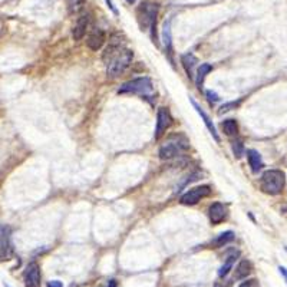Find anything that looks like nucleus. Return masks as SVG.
Returning <instances> with one entry per match:
<instances>
[{
	"instance_id": "1",
	"label": "nucleus",
	"mask_w": 287,
	"mask_h": 287,
	"mask_svg": "<svg viewBox=\"0 0 287 287\" xmlns=\"http://www.w3.org/2000/svg\"><path fill=\"white\" fill-rule=\"evenodd\" d=\"M132 59L134 52L119 43H111L102 55V60L106 65V74L109 78H116L124 74L132 63Z\"/></svg>"
},
{
	"instance_id": "2",
	"label": "nucleus",
	"mask_w": 287,
	"mask_h": 287,
	"mask_svg": "<svg viewBox=\"0 0 287 287\" xmlns=\"http://www.w3.org/2000/svg\"><path fill=\"white\" fill-rule=\"evenodd\" d=\"M190 148V144H188V139L185 138V135L183 134H175L171 135L159 148V158L164 159V161H170L174 159L180 155L188 151Z\"/></svg>"
},
{
	"instance_id": "3",
	"label": "nucleus",
	"mask_w": 287,
	"mask_h": 287,
	"mask_svg": "<svg viewBox=\"0 0 287 287\" xmlns=\"http://www.w3.org/2000/svg\"><path fill=\"white\" fill-rule=\"evenodd\" d=\"M285 185H286V175L280 170H268L261 175L260 188L268 195H279L283 191Z\"/></svg>"
},
{
	"instance_id": "4",
	"label": "nucleus",
	"mask_w": 287,
	"mask_h": 287,
	"mask_svg": "<svg viewBox=\"0 0 287 287\" xmlns=\"http://www.w3.org/2000/svg\"><path fill=\"white\" fill-rule=\"evenodd\" d=\"M157 15H158V6L145 1L142 3L138 10H136V20L141 27V30H148L151 29L153 39H155V26H157Z\"/></svg>"
},
{
	"instance_id": "5",
	"label": "nucleus",
	"mask_w": 287,
	"mask_h": 287,
	"mask_svg": "<svg viewBox=\"0 0 287 287\" xmlns=\"http://www.w3.org/2000/svg\"><path fill=\"white\" fill-rule=\"evenodd\" d=\"M154 92V86L151 79L147 77L136 78L132 80L125 82L119 89L118 94H134V95L148 96Z\"/></svg>"
},
{
	"instance_id": "6",
	"label": "nucleus",
	"mask_w": 287,
	"mask_h": 287,
	"mask_svg": "<svg viewBox=\"0 0 287 287\" xmlns=\"http://www.w3.org/2000/svg\"><path fill=\"white\" fill-rule=\"evenodd\" d=\"M210 194H211L210 185H200V187H194V188L188 190V191L185 192V194L181 197L180 203H181L183 206H195V204H198L203 198L209 197Z\"/></svg>"
},
{
	"instance_id": "7",
	"label": "nucleus",
	"mask_w": 287,
	"mask_h": 287,
	"mask_svg": "<svg viewBox=\"0 0 287 287\" xmlns=\"http://www.w3.org/2000/svg\"><path fill=\"white\" fill-rule=\"evenodd\" d=\"M172 116L168 111V108L161 106L157 112V125H155V139H159L165 131L171 127Z\"/></svg>"
},
{
	"instance_id": "8",
	"label": "nucleus",
	"mask_w": 287,
	"mask_h": 287,
	"mask_svg": "<svg viewBox=\"0 0 287 287\" xmlns=\"http://www.w3.org/2000/svg\"><path fill=\"white\" fill-rule=\"evenodd\" d=\"M25 286L26 287H40L42 286V274L38 263L32 261L27 264L25 270Z\"/></svg>"
},
{
	"instance_id": "9",
	"label": "nucleus",
	"mask_w": 287,
	"mask_h": 287,
	"mask_svg": "<svg viewBox=\"0 0 287 287\" xmlns=\"http://www.w3.org/2000/svg\"><path fill=\"white\" fill-rule=\"evenodd\" d=\"M13 254V244L10 240V230L0 229V259L9 260Z\"/></svg>"
},
{
	"instance_id": "10",
	"label": "nucleus",
	"mask_w": 287,
	"mask_h": 287,
	"mask_svg": "<svg viewBox=\"0 0 287 287\" xmlns=\"http://www.w3.org/2000/svg\"><path fill=\"white\" fill-rule=\"evenodd\" d=\"M227 207L221 203H214L211 204L209 209V217L212 226H218L221 224L226 218H227Z\"/></svg>"
},
{
	"instance_id": "11",
	"label": "nucleus",
	"mask_w": 287,
	"mask_h": 287,
	"mask_svg": "<svg viewBox=\"0 0 287 287\" xmlns=\"http://www.w3.org/2000/svg\"><path fill=\"white\" fill-rule=\"evenodd\" d=\"M105 40H106L105 32H104L102 29H99V27H95V29L91 30L89 36L86 39V45H88V48H89L91 51H95L96 52V51H99V49L104 46Z\"/></svg>"
},
{
	"instance_id": "12",
	"label": "nucleus",
	"mask_w": 287,
	"mask_h": 287,
	"mask_svg": "<svg viewBox=\"0 0 287 287\" xmlns=\"http://www.w3.org/2000/svg\"><path fill=\"white\" fill-rule=\"evenodd\" d=\"M88 27H89V15H85L83 13V15H80L78 18L77 23H75V26L72 29V36H74V39L75 40H80V39L86 35Z\"/></svg>"
},
{
	"instance_id": "13",
	"label": "nucleus",
	"mask_w": 287,
	"mask_h": 287,
	"mask_svg": "<svg viewBox=\"0 0 287 287\" xmlns=\"http://www.w3.org/2000/svg\"><path fill=\"white\" fill-rule=\"evenodd\" d=\"M190 102L192 104V106H194V109L197 111V114L201 116V119L204 121V124H206V127L209 128V131H210V134L212 135V138L217 141V142H220V136H218V134H217V130H215V127H214V124H212V121H211L210 118H209V115L206 114L204 111H203V108L192 99V98H190Z\"/></svg>"
},
{
	"instance_id": "14",
	"label": "nucleus",
	"mask_w": 287,
	"mask_h": 287,
	"mask_svg": "<svg viewBox=\"0 0 287 287\" xmlns=\"http://www.w3.org/2000/svg\"><path fill=\"white\" fill-rule=\"evenodd\" d=\"M253 271V264L249 260H241L234 270V280H244Z\"/></svg>"
},
{
	"instance_id": "15",
	"label": "nucleus",
	"mask_w": 287,
	"mask_h": 287,
	"mask_svg": "<svg viewBox=\"0 0 287 287\" xmlns=\"http://www.w3.org/2000/svg\"><path fill=\"white\" fill-rule=\"evenodd\" d=\"M247 159H249L250 168L253 172H259L263 167H264V162L261 159V155L259 151L256 150H249L247 151Z\"/></svg>"
},
{
	"instance_id": "16",
	"label": "nucleus",
	"mask_w": 287,
	"mask_h": 287,
	"mask_svg": "<svg viewBox=\"0 0 287 287\" xmlns=\"http://www.w3.org/2000/svg\"><path fill=\"white\" fill-rule=\"evenodd\" d=\"M181 63H183V66H184V69H185V72H187V77L190 78V79H192V78H194V68H195V65L198 63L197 57L194 56L192 53L183 55V56H181Z\"/></svg>"
},
{
	"instance_id": "17",
	"label": "nucleus",
	"mask_w": 287,
	"mask_h": 287,
	"mask_svg": "<svg viewBox=\"0 0 287 287\" xmlns=\"http://www.w3.org/2000/svg\"><path fill=\"white\" fill-rule=\"evenodd\" d=\"M233 240H234V233L233 231H226V233H221L217 238H214L211 241V246H212V249H220V247L227 246Z\"/></svg>"
},
{
	"instance_id": "18",
	"label": "nucleus",
	"mask_w": 287,
	"mask_h": 287,
	"mask_svg": "<svg viewBox=\"0 0 287 287\" xmlns=\"http://www.w3.org/2000/svg\"><path fill=\"white\" fill-rule=\"evenodd\" d=\"M211 71H212V66H211L210 63H201V66L197 69V77H195V83H197V86L201 89L203 88V83H204V79L206 77L210 74Z\"/></svg>"
},
{
	"instance_id": "19",
	"label": "nucleus",
	"mask_w": 287,
	"mask_h": 287,
	"mask_svg": "<svg viewBox=\"0 0 287 287\" xmlns=\"http://www.w3.org/2000/svg\"><path fill=\"white\" fill-rule=\"evenodd\" d=\"M221 130L227 136H237L238 135V124L235 119H226L221 124Z\"/></svg>"
},
{
	"instance_id": "20",
	"label": "nucleus",
	"mask_w": 287,
	"mask_h": 287,
	"mask_svg": "<svg viewBox=\"0 0 287 287\" xmlns=\"http://www.w3.org/2000/svg\"><path fill=\"white\" fill-rule=\"evenodd\" d=\"M238 253H235V254H231L227 257V260H226V263L220 267L218 270V277H226L227 274H229L230 271H231V268H233V264H234V261H235V256H237Z\"/></svg>"
},
{
	"instance_id": "21",
	"label": "nucleus",
	"mask_w": 287,
	"mask_h": 287,
	"mask_svg": "<svg viewBox=\"0 0 287 287\" xmlns=\"http://www.w3.org/2000/svg\"><path fill=\"white\" fill-rule=\"evenodd\" d=\"M162 40H164V45H165V49H167L168 55H171L172 46H171V25H170V22H168V23H165V26H164V30H162Z\"/></svg>"
},
{
	"instance_id": "22",
	"label": "nucleus",
	"mask_w": 287,
	"mask_h": 287,
	"mask_svg": "<svg viewBox=\"0 0 287 287\" xmlns=\"http://www.w3.org/2000/svg\"><path fill=\"white\" fill-rule=\"evenodd\" d=\"M233 153H234V157H237V158H241V155L244 153V145H243V141L240 139V138H235L234 141H233Z\"/></svg>"
},
{
	"instance_id": "23",
	"label": "nucleus",
	"mask_w": 287,
	"mask_h": 287,
	"mask_svg": "<svg viewBox=\"0 0 287 287\" xmlns=\"http://www.w3.org/2000/svg\"><path fill=\"white\" fill-rule=\"evenodd\" d=\"M85 1H86V0H68V4H69V10H71L72 13H75V12H79V10L82 9V6L85 4Z\"/></svg>"
},
{
	"instance_id": "24",
	"label": "nucleus",
	"mask_w": 287,
	"mask_h": 287,
	"mask_svg": "<svg viewBox=\"0 0 287 287\" xmlns=\"http://www.w3.org/2000/svg\"><path fill=\"white\" fill-rule=\"evenodd\" d=\"M240 105V101L238 102H230V104H226V105H223L221 108H220V111H218V114H224V112H229L231 109H235L237 106Z\"/></svg>"
},
{
	"instance_id": "25",
	"label": "nucleus",
	"mask_w": 287,
	"mask_h": 287,
	"mask_svg": "<svg viewBox=\"0 0 287 287\" xmlns=\"http://www.w3.org/2000/svg\"><path fill=\"white\" fill-rule=\"evenodd\" d=\"M206 95H207V98H209V102H210L211 105L220 101V96L217 95L215 92H212V91H207V92H206Z\"/></svg>"
},
{
	"instance_id": "26",
	"label": "nucleus",
	"mask_w": 287,
	"mask_h": 287,
	"mask_svg": "<svg viewBox=\"0 0 287 287\" xmlns=\"http://www.w3.org/2000/svg\"><path fill=\"white\" fill-rule=\"evenodd\" d=\"M238 287H260V286H259V282H257L256 279H250V280L243 282V283H241Z\"/></svg>"
},
{
	"instance_id": "27",
	"label": "nucleus",
	"mask_w": 287,
	"mask_h": 287,
	"mask_svg": "<svg viewBox=\"0 0 287 287\" xmlns=\"http://www.w3.org/2000/svg\"><path fill=\"white\" fill-rule=\"evenodd\" d=\"M48 287H63V285H62V282H59V280H52V282L48 283Z\"/></svg>"
},
{
	"instance_id": "28",
	"label": "nucleus",
	"mask_w": 287,
	"mask_h": 287,
	"mask_svg": "<svg viewBox=\"0 0 287 287\" xmlns=\"http://www.w3.org/2000/svg\"><path fill=\"white\" fill-rule=\"evenodd\" d=\"M279 271H280V274L283 276L285 282L287 283V268L286 267H282V266H280V267H279Z\"/></svg>"
},
{
	"instance_id": "29",
	"label": "nucleus",
	"mask_w": 287,
	"mask_h": 287,
	"mask_svg": "<svg viewBox=\"0 0 287 287\" xmlns=\"http://www.w3.org/2000/svg\"><path fill=\"white\" fill-rule=\"evenodd\" d=\"M106 3H108V6H109V7L112 9V12H114L115 15H116V13H118V10H116V9H115L114 6H112V3H111V0H106Z\"/></svg>"
},
{
	"instance_id": "30",
	"label": "nucleus",
	"mask_w": 287,
	"mask_h": 287,
	"mask_svg": "<svg viewBox=\"0 0 287 287\" xmlns=\"http://www.w3.org/2000/svg\"><path fill=\"white\" fill-rule=\"evenodd\" d=\"M106 287H116V280H109V283L106 285Z\"/></svg>"
},
{
	"instance_id": "31",
	"label": "nucleus",
	"mask_w": 287,
	"mask_h": 287,
	"mask_svg": "<svg viewBox=\"0 0 287 287\" xmlns=\"http://www.w3.org/2000/svg\"><path fill=\"white\" fill-rule=\"evenodd\" d=\"M214 287H226V285H224V283H220V282H217V283L214 285Z\"/></svg>"
},
{
	"instance_id": "32",
	"label": "nucleus",
	"mask_w": 287,
	"mask_h": 287,
	"mask_svg": "<svg viewBox=\"0 0 287 287\" xmlns=\"http://www.w3.org/2000/svg\"><path fill=\"white\" fill-rule=\"evenodd\" d=\"M127 1H128V3H135L136 0H127Z\"/></svg>"
},
{
	"instance_id": "33",
	"label": "nucleus",
	"mask_w": 287,
	"mask_h": 287,
	"mask_svg": "<svg viewBox=\"0 0 287 287\" xmlns=\"http://www.w3.org/2000/svg\"><path fill=\"white\" fill-rule=\"evenodd\" d=\"M286 250H287V247H286Z\"/></svg>"
}]
</instances>
